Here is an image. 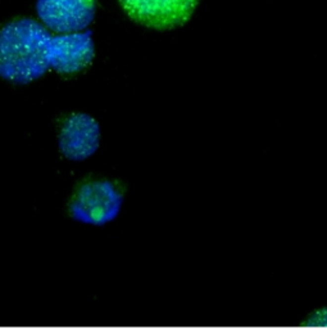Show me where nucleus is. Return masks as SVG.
Segmentation results:
<instances>
[{"instance_id": "nucleus-1", "label": "nucleus", "mask_w": 327, "mask_h": 329, "mask_svg": "<svg viewBox=\"0 0 327 329\" xmlns=\"http://www.w3.org/2000/svg\"><path fill=\"white\" fill-rule=\"evenodd\" d=\"M50 39L49 30L32 18L0 28V77L17 85L43 77L50 68Z\"/></svg>"}, {"instance_id": "nucleus-2", "label": "nucleus", "mask_w": 327, "mask_h": 329, "mask_svg": "<svg viewBox=\"0 0 327 329\" xmlns=\"http://www.w3.org/2000/svg\"><path fill=\"white\" fill-rule=\"evenodd\" d=\"M125 196L109 179H91L77 187L68 202L71 219L84 225L106 226L119 216Z\"/></svg>"}, {"instance_id": "nucleus-3", "label": "nucleus", "mask_w": 327, "mask_h": 329, "mask_svg": "<svg viewBox=\"0 0 327 329\" xmlns=\"http://www.w3.org/2000/svg\"><path fill=\"white\" fill-rule=\"evenodd\" d=\"M130 18L156 30H171L186 23L199 0H119Z\"/></svg>"}, {"instance_id": "nucleus-4", "label": "nucleus", "mask_w": 327, "mask_h": 329, "mask_svg": "<svg viewBox=\"0 0 327 329\" xmlns=\"http://www.w3.org/2000/svg\"><path fill=\"white\" fill-rule=\"evenodd\" d=\"M95 0H38L36 12L43 25L55 34L86 30L95 17Z\"/></svg>"}, {"instance_id": "nucleus-5", "label": "nucleus", "mask_w": 327, "mask_h": 329, "mask_svg": "<svg viewBox=\"0 0 327 329\" xmlns=\"http://www.w3.org/2000/svg\"><path fill=\"white\" fill-rule=\"evenodd\" d=\"M95 56L93 32L84 30L72 34L52 35L50 68L62 75H75L91 65Z\"/></svg>"}, {"instance_id": "nucleus-6", "label": "nucleus", "mask_w": 327, "mask_h": 329, "mask_svg": "<svg viewBox=\"0 0 327 329\" xmlns=\"http://www.w3.org/2000/svg\"><path fill=\"white\" fill-rule=\"evenodd\" d=\"M100 138L102 130L97 120L87 113H72L60 128L58 147L64 158L81 162L97 153Z\"/></svg>"}, {"instance_id": "nucleus-7", "label": "nucleus", "mask_w": 327, "mask_h": 329, "mask_svg": "<svg viewBox=\"0 0 327 329\" xmlns=\"http://www.w3.org/2000/svg\"><path fill=\"white\" fill-rule=\"evenodd\" d=\"M305 324L313 327H327V307H321L312 311L307 317Z\"/></svg>"}]
</instances>
